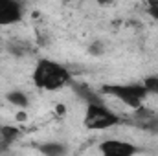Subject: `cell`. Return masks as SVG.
Segmentation results:
<instances>
[{
	"instance_id": "6da1fadb",
	"label": "cell",
	"mask_w": 158,
	"mask_h": 156,
	"mask_svg": "<svg viewBox=\"0 0 158 156\" xmlns=\"http://www.w3.org/2000/svg\"><path fill=\"white\" fill-rule=\"evenodd\" d=\"M31 77L35 86L46 92H57L64 86H72L74 83L70 70L52 59H39Z\"/></svg>"
},
{
	"instance_id": "52a82bcc",
	"label": "cell",
	"mask_w": 158,
	"mask_h": 156,
	"mask_svg": "<svg viewBox=\"0 0 158 156\" xmlns=\"http://www.w3.org/2000/svg\"><path fill=\"white\" fill-rule=\"evenodd\" d=\"M72 86H74V92L79 96V99H83V101H85V105H88V103H101V101H105V99H103V96L99 94V90L96 92L94 88H90V86H86V84H83V83H72Z\"/></svg>"
},
{
	"instance_id": "9c48e42d",
	"label": "cell",
	"mask_w": 158,
	"mask_h": 156,
	"mask_svg": "<svg viewBox=\"0 0 158 156\" xmlns=\"http://www.w3.org/2000/svg\"><path fill=\"white\" fill-rule=\"evenodd\" d=\"M6 101L9 103V105H13V107H17V109H28V105H30V97H28V94L24 92V90H20V88H17V90H9L7 94H6Z\"/></svg>"
},
{
	"instance_id": "5b68a950",
	"label": "cell",
	"mask_w": 158,
	"mask_h": 156,
	"mask_svg": "<svg viewBox=\"0 0 158 156\" xmlns=\"http://www.w3.org/2000/svg\"><path fill=\"white\" fill-rule=\"evenodd\" d=\"M24 17V7L17 0H0V26L19 24Z\"/></svg>"
},
{
	"instance_id": "3957f363",
	"label": "cell",
	"mask_w": 158,
	"mask_h": 156,
	"mask_svg": "<svg viewBox=\"0 0 158 156\" xmlns=\"http://www.w3.org/2000/svg\"><path fill=\"white\" fill-rule=\"evenodd\" d=\"M123 119L119 114H116L112 109H109V105H105V101L101 103H88L85 109V117H83V125L88 130H107L119 125Z\"/></svg>"
},
{
	"instance_id": "8fae6325",
	"label": "cell",
	"mask_w": 158,
	"mask_h": 156,
	"mask_svg": "<svg viewBox=\"0 0 158 156\" xmlns=\"http://www.w3.org/2000/svg\"><path fill=\"white\" fill-rule=\"evenodd\" d=\"M147 15L158 22V0H149L147 2Z\"/></svg>"
},
{
	"instance_id": "277c9868",
	"label": "cell",
	"mask_w": 158,
	"mask_h": 156,
	"mask_svg": "<svg viewBox=\"0 0 158 156\" xmlns=\"http://www.w3.org/2000/svg\"><path fill=\"white\" fill-rule=\"evenodd\" d=\"M99 153H101V156H136L140 153V147H136L134 143L125 142V140L110 138V140H103L99 143Z\"/></svg>"
},
{
	"instance_id": "7c38bea8",
	"label": "cell",
	"mask_w": 158,
	"mask_h": 156,
	"mask_svg": "<svg viewBox=\"0 0 158 156\" xmlns=\"http://www.w3.org/2000/svg\"><path fill=\"white\" fill-rule=\"evenodd\" d=\"M9 51L15 53V55H24V50H22L20 44H11V46H9Z\"/></svg>"
},
{
	"instance_id": "5bb4252c",
	"label": "cell",
	"mask_w": 158,
	"mask_h": 156,
	"mask_svg": "<svg viewBox=\"0 0 158 156\" xmlns=\"http://www.w3.org/2000/svg\"><path fill=\"white\" fill-rule=\"evenodd\" d=\"M2 127H4V125H0V138H2Z\"/></svg>"
},
{
	"instance_id": "ba28073f",
	"label": "cell",
	"mask_w": 158,
	"mask_h": 156,
	"mask_svg": "<svg viewBox=\"0 0 158 156\" xmlns=\"http://www.w3.org/2000/svg\"><path fill=\"white\" fill-rule=\"evenodd\" d=\"M37 151L42 156H66L68 154L66 145L61 143V142H44V143H39Z\"/></svg>"
},
{
	"instance_id": "30bf717a",
	"label": "cell",
	"mask_w": 158,
	"mask_h": 156,
	"mask_svg": "<svg viewBox=\"0 0 158 156\" xmlns=\"http://www.w3.org/2000/svg\"><path fill=\"white\" fill-rule=\"evenodd\" d=\"M142 83H143V86L147 88V92H149V94L158 96V76H149V77L143 79Z\"/></svg>"
},
{
	"instance_id": "8992f818",
	"label": "cell",
	"mask_w": 158,
	"mask_h": 156,
	"mask_svg": "<svg viewBox=\"0 0 158 156\" xmlns=\"http://www.w3.org/2000/svg\"><path fill=\"white\" fill-rule=\"evenodd\" d=\"M22 136V130L15 125H4L2 127V138H0V154H6L9 147Z\"/></svg>"
},
{
	"instance_id": "7a4b0ae2",
	"label": "cell",
	"mask_w": 158,
	"mask_h": 156,
	"mask_svg": "<svg viewBox=\"0 0 158 156\" xmlns=\"http://www.w3.org/2000/svg\"><path fill=\"white\" fill-rule=\"evenodd\" d=\"M99 94L118 99L125 107H129L132 110H138L140 107H143V101L149 96L143 83H110V84H103L99 88Z\"/></svg>"
},
{
	"instance_id": "4fadbf2b",
	"label": "cell",
	"mask_w": 158,
	"mask_h": 156,
	"mask_svg": "<svg viewBox=\"0 0 158 156\" xmlns=\"http://www.w3.org/2000/svg\"><path fill=\"white\" fill-rule=\"evenodd\" d=\"M17 119H19V121H26V114H24V112H19V114H17Z\"/></svg>"
}]
</instances>
